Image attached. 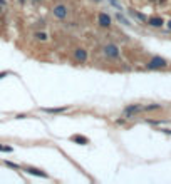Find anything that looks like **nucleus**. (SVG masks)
<instances>
[{
  "label": "nucleus",
  "instance_id": "nucleus-1",
  "mask_svg": "<svg viewBox=\"0 0 171 184\" xmlns=\"http://www.w3.org/2000/svg\"><path fill=\"white\" fill-rule=\"evenodd\" d=\"M102 52H104V55H106V57H109V59H114V60L121 57L119 49H118V45H114V44H108V45H104Z\"/></svg>",
  "mask_w": 171,
  "mask_h": 184
},
{
  "label": "nucleus",
  "instance_id": "nucleus-2",
  "mask_svg": "<svg viewBox=\"0 0 171 184\" xmlns=\"http://www.w3.org/2000/svg\"><path fill=\"white\" fill-rule=\"evenodd\" d=\"M168 65V62L163 59V57H153L149 62H148V69H163V67Z\"/></svg>",
  "mask_w": 171,
  "mask_h": 184
},
{
  "label": "nucleus",
  "instance_id": "nucleus-3",
  "mask_svg": "<svg viewBox=\"0 0 171 184\" xmlns=\"http://www.w3.org/2000/svg\"><path fill=\"white\" fill-rule=\"evenodd\" d=\"M24 171H25L27 174H32V176H37V178H44V179H49V174L44 172V171H40V169L37 167H32V166H25V167H22Z\"/></svg>",
  "mask_w": 171,
  "mask_h": 184
},
{
  "label": "nucleus",
  "instance_id": "nucleus-4",
  "mask_svg": "<svg viewBox=\"0 0 171 184\" xmlns=\"http://www.w3.org/2000/svg\"><path fill=\"white\" fill-rule=\"evenodd\" d=\"M141 111H144V107H141V106H128V107L124 109V116L126 117H131L133 114H138V112H141Z\"/></svg>",
  "mask_w": 171,
  "mask_h": 184
},
{
  "label": "nucleus",
  "instance_id": "nucleus-5",
  "mask_svg": "<svg viewBox=\"0 0 171 184\" xmlns=\"http://www.w3.org/2000/svg\"><path fill=\"white\" fill-rule=\"evenodd\" d=\"M54 15H56L57 19H66V17H67V7L56 5L54 7Z\"/></svg>",
  "mask_w": 171,
  "mask_h": 184
},
{
  "label": "nucleus",
  "instance_id": "nucleus-6",
  "mask_svg": "<svg viewBox=\"0 0 171 184\" xmlns=\"http://www.w3.org/2000/svg\"><path fill=\"white\" fill-rule=\"evenodd\" d=\"M74 57H76L77 62H86L87 60V52L84 50V49H76L74 50Z\"/></svg>",
  "mask_w": 171,
  "mask_h": 184
},
{
  "label": "nucleus",
  "instance_id": "nucleus-7",
  "mask_svg": "<svg viewBox=\"0 0 171 184\" xmlns=\"http://www.w3.org/2000/svg\"><path fill=\"white\" fill-rule=\"evenodd\" d=\"M97 22H99V25H101V27H109V25H111V17L102 12V14H99Z\"/></svg>",
  "mask_w": 171,
  "mask_h": 184
},
{
  "label": "nucleus",
  "instance_id": "nucleus-8",
  "mask_svg": "<svg viewBox=\"0 0 171 184\" xmlns=\"http://www.w3.org/2000/svg\"><path fill=\"white\" fill-rule=\"evenodd\" d=\"M71 141L76 144H81V146H86V144H89V139L86 137V136H81V134H74L72 137H71Z\"/></svg>",
  "mask_w": 171,
  "mask_h": 184
},
{
  "label": "nucleus",
  "instance_id": "nucleus-9",
  "mask_svg": "<svg viewBox=\"0 0 171 184\" xmlns=\"http://www.w3.org/2000/svg\"><path fill=\"white\" fill-rule=\"evenodd\" d=\"M148 24H149L151 27H161L165 24V20H163L161 17H151V19H148Z\"/></svg>",
  "mask_w": 171,
  "mask_h": 184
},
{
  "label": "nucleus",
  "instance_id": "nucleus-10",
  "mask_svg": "<svg viewBox=\"0 0 171 184\" xmlns=\"http://www.w3.org/2000/svg\"><path fill=\"white\" fill-rule=\"evenodd\" d=\"M45 112H49V114H59V112H64V111H67V107L64 106V107H47V109H44Z\"/></svg>",
  "mask_w": 171,
  "mask_h": 184
},
{
  "label": "nucleus",
  "instance_id": "nucleus-11",
  "mask_svg": "<svg viewBox=\"0 0 171 184\" xmlns=\"http://www.w3.org/2000/svg\"><path fill=\"white\" fill-rule=\"evenodd\" d=\"M0 152H14V147H12V146H4V144H0Z\"/></svg>",
  "mask_w": 171,
  "mask_h": 184
},
{
  "label": "nucleus",
  "instance_id": "nucleus-12",
  "mask_svg": "<svg viewBox=\"0 0 171 184\" xmlns=\"http://www.w3.org/2000/svg\"><path fill=\"white\" fill-rule=\"evenodd\" d=\"M35 39H37V40H47V34H45V32H37Z\"/></svg>",
  "mask_w": 171,
  "mask_h": 184
},
{
  "label": "nucleus",
  "instance_id": "nucleus-13",
  "mask_svg": "<svg viewBox=\"0 0 171 184\" xmlns=\"http://www.w3.org/2000/svg\"><path fill=\"white\" fill-rule=\"evenodd\" d=\"M5 166H9V167H12V169H22V166H19V164H15V162H10V161H5Z\"/></svg>",
  "mask_w": 171,
  "mask_h": 184
},
{
  "label": "nucleus",
  "instance_id": "nucleus-14",
  "mask_svg": "<svg viewBox=\"0 0 171 184\" xmlns=\"http://www.w3.org/2000/svg\"><path fill=\"white\" fill-rule=\"evenodd\" d=\"M118 20H119V22H123V24H124V25H131L129 22L126 20V19H124V17H123V15H121V14H118Z\"/></svg>",
  "mask_w": 171,
  "mask_h": 184
},
{
  "label": "nucleus",
  "instance_id": "nucleus-15",
  "mask_svg": "<svg viewBox=\"0 0 171 184\" xmlns=\"http://www.w3.org/2000/svg\"><path fill=\"white\" fill-rule=\"evenodd\" d=\"M5 75H9V72H0V79H4V77H5Z\"/></svg>",
  "mask_w": 171,
  "mask_h": 184
},
{
  "label": "nucleus",
  "instance_id": "nucleus-16",
  "mask_svg": "<svg viewBox=\"0 0 171 184\" xmlns=\"http://www.w3.org/2000/svg\"><path fill=\"white\" fill-rule=\"evenodd\" d=\"M0 5H5V0H0Z\"/></svg>",
  "mask_w": 171,
  "mask_h": 184
},
{
  "label": "nucleus",
  "instance_id": "nucleus-17",
  "mask_svg": "<svg viewBox=\"0 0 171 184\" xmlns=\"http://www.w3.org/2000/svg\"><path fill=\"white\" fill-rule=\"evenodd\" d=\"M168 27H170V29H171V22H170V24H168Z\"/></svg>",
  "mask_w": 171,
  "mask_h": 184
},
{
  "label": "nucleus",
  "instance_id": "nucleus-18",
  "mask_svg": "<svg viewBox=\"0 0 171 184\" xmlns=\"http://www.w3.org/2000/svg\"><path fill=\"white\" fill-rule=\"evenodd\" d=\"M34 2H39V0H34Z\"/></svg>",
  "mask_w": 171,
  "mask_h": 184
},
{
  "label": "nucleus",
  "instance_id": "nucleus-19",
  "mask_svg": "<svg viewBox=\"0 0 171 184\" xmlns=\"http://www.w3.org/2000/svg\"><path fill=\"white\" fill-rule=\"evenodd\" d=\"M0 12H2V7H0Z\"/></svg>",
  "mask_w": 171,
  "mask_h": 184
},
{
  "label": "nucleus",
  "instance_id": "nucleus-20",
  "mask_svg": "<svg viewBox=\"0 0 171 184\" xmlns=\"http://www.w3.org/2000/svg\"><path fill=\"white\" fill-rule=\"evenodd\" d=\"M96 2H101V0H96Z\"/></svg>",
  "mask_w": 171,
  "mask_h": 184
}]
</instances>
